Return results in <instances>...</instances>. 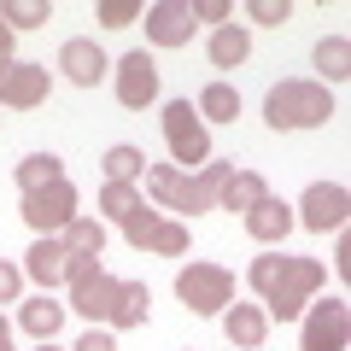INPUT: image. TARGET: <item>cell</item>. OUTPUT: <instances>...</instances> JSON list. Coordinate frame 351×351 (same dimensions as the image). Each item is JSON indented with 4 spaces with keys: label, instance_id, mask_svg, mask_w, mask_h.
<instances>
[{
    "label": "cell",
    "instance_id": "1",
    "mask_svg": "<svg viewBox=\"0 0 351 351\" xmlns=\"http://www.w3.org/2000/svg\"><path fill=\"white\" fill-rule=\"evenodd\" d=\"M252 287H258V299L269 304L263 316L293 322V316L304 311V299L322 287V263L316 258H252Z\"/></svg>",
    "mask_w": 351,
    "mask_h": 351
},
{
    "label": "cell",
    "instance_id": "2",
    "mask_svg": "<svg viewBox=\"0 0 351 351\" xmlns=\"http://www.w3.org/2000/svg\"><path fill=\"white\" fill-rule=\"evenodd\" d=\"M228 164H199L193 176H182L176 164H147V188H152V199L164 205V211H217V193H223V182H228Z\"/></svg>",
    "mask_w": 351,
    "mask_h": 351
},
{
    "label": "cell",
    "instance_id": "3",
    "mask_svg": "<svg viewBox=\"0 0 351 351\" xmlns=\"http://www.w3.org/2000/svg\"><path fill=\"white\" fill-rule=\"evenodd\" d=\"M328 117H334V100H328L322 82H276L269 100H263L269 129H322Z\"/></svg>",
    "mask_w": 351,
    "mask_h": 351
},
{
    "label": "cell",
    "instance_id": "4",
    "mask_svg": "<svg viewBox=\"0 0 351 351\" xmlns=\"http://www.w3.org/2000/svg\"><path fill=\"white\" fill-rule=\"evenodd\" d=\"M176 299L188 304V311H199V316H217V311L234 304V276L217 269V263H188L176 276Z\"/></svg>",
    "mask_w": 351,
    "mask_h": 351
},
{
    "label": "cell",
    "instance_id": "5",
    "mask_svg": "<svg viewBox=\"0 0 351 351\" xmlns=\"http://www.w3.org/2000/svg\"><path fill=\"white\" fill-rule=\"evenodd\" d=\"M164 141H170L176 164H211V135H205L199 112L188 100H170L164 106Z\"/></svg>",
    "mask_w": 351,
    "mask_h": 351
},
{
    "label": "cell",
    "instance_id": "6",
    "mask_svg": "<svg viewBox=\"0 0 351 351\" xmlns=\"http://www.w3.org/2000/svg\"><path fill=\"white\" fill-rule=\"evenodd\" d=\"M123 234L135 240L141 252H158V258H182V252H188V228L170 223V217H158V211H147V205H135V211L123 217Z\"/></svg>",
    "mask_w": 351,
    "mask_h": 351
},
{
    "label": "cell",
    "instance_id": "7",
    "mask_svg": "<svg viewBox=\"0 0 351 351\" xmlns=\"http://www.w3.org/2000/svg\"><path fill=\"white\" fill-rule=\"evenodd\" d=\"M18 211H24V223L47 240L53 228H64V223L76 217V188H71V182H47V188L24 193V205H18Z\"/></svg>",
    "mask_w": 351,
    "mask_h": 351
},
{
    "label": "cell",
    "instance_id": "8",
    "mask_svg": "<svg viewBox=\"0 0 351 351\" xmlns=\"http://www.w3.org/2000/svg\"><path fill=\"white\" fill-rule=\"evenodd\" d=\"M346 339H351V304L328 299V304H316V311L304 316L299 351H346Z\"/></svg>",
    "mask_w": 351,
    "mask_h": 351
},
{
    "label": "cell",
    "instance_id": "9",
    "mask_svg": "<svg viewBox=\"0 0 351 351\" xmlns=\"http://www.w3.org/2000/svg\"><path fill=\"white\" fill-rule=\"evenodd\" d=\"M346 211H351V193L339 188V182H316V188L299 199V217H293V223L328 234V228H346Z\"/></svg>",
    "mask_w": 351,
    "mask_h": 351
},
{
    "label": "cell",
    "instance_id": "10",
    "mask_svg": "<svg viewBox=\"0 0 351 351\" xmlns=\"http://www.w3.org/2000/svg\"><path fill=\"white\" fill-rule=\"evenodd\" d=\"M41 100H47V64H18V59L0 64V106L29 112V106H41Z\"/></svg>",
    "mask_w": 351,
    "mask_h": 351
},
{
    "label": "cell",
    "instance_id": "11",
    "mask_svg": "<svg viewBox=\"0 0 351 351\" xmlns=\"http://www.w3.org/2000/svg\"><path fill=\"white\" fill-rule=\"evenodd\" d=\"M188 36H193L188 0H152L147 6V41L152 47H188Z\"/></svg>",
    "mask_w": 351,
    "mask_h": 351
},
{
    "label": "cell",
    "instance_id": "12",
    "mask_svg": "<svg viewBox=\"0 0 351 351\" xmlns=\"http://www.w3.org/2000/svg\"><path fill=\"white\" fill-rule=\"evenodd\" d=\"M117 100H123L129 112H141V106L158 100V64H152L147 53H123V59H117Z\"/></svg>",
    "mask_w": 351,
    "mask_h": 351
},
{
    "label": "cell",
    "instance_id": "13",
    "mask_svg": "<svg viewBox=\"0 0 351 351\" xmlns=\"http://www.w3.org/2000/svg\"><path fill=\"white\" fill-rule=\"evenodd\" d=\"M117 299H123V281H112L106 269H94V276L71 281V311H82L88 322H112Z\"/></svg>",
    "mask_w": 351,
    "mask_h": 351
},
{
    "label": "cell",
    "instance_id": "14",
    "mask_svg": "<svg viewBox=\"0 0 351 351\" xmlns=\"http://www.w3.org/2000/svg\"><path fill=\"white\" fill-rule=\"evenodd\" d=\"M59 71L71 76L76 88H94L106 76V53L94 47V41H64V47H59Z\"/></svg>",
    "mask_w": 351,
    "mask_h": 351
},
{
    "label": "cell",
    "instance_id": "15",
    "mask_svg": "<svg viewBox=\"0 0 351 351\" xmlns=\"http://www.w3.org/2000/svg\"><path fill=\"white\" fill-rule=\"evenodd\" d=\"M240 223H246L252 240H287V234H293V205H281V199H269V193H263V199L252 205Z\"/></svg>",
    "mask_w": 351,
    "mask_h": 351
},
{
    "label": "cell",
    "instance_id": "16",
    "mask_svg": "<svg viewBox=\"0 0 351 351\" xmlns=\"http://www.w3.org/2000/svg\"><path fill=\"white\" fill-rule=\"evenodd\" d=\"M223 328H228V339H234L240 351H258L263 334H269V316H263L258 304H228V311H223Z\"/></svg>",
    "mask_w": 351,
    "mask_h": 351
},
{
    "label": "cell",
    "instance_id": "17",
    "mask_svg": "<svg viewBox=\"0 0 351 351\" xmlns=\"http://www.w3.org/2000/svg\"><path fill=\"white\" fill-rule=\"evenodd\" d=\"M24 269L41 281V287H59L64 269H71V252H64V240H36V246H29V263H24Z\"/></svg>",
    "mask_w": 351,
    "mask_h": 351
},
{
    "label": "cell",
    "instance_id": "18",
    "mask_svg": "<svg viewBox=\"0 0 351 351\" xmlns=\"http://www.w3.org/2000/svg\"><path fill=\"white\" fill-rule=\"evenodd\" d=\"M263 193H269V188H263V176H252V170H234V176L223 182V193H217V205H223V211H240V217H246L252 205L263 199Z\"/></svg>",
    "mask_w": 351,
    "mask_h": 351
},
{
    "label": "cell",
    "instance_id": "19",
    "mask_svg": "<svg viewBox=\"0 0 351 351\" xmlns=\"http://www.w3.org/2000/svg\"><path fill=\"white\" fill-rule=\"evenodd\" d=\"M246 53H252V36H246L240 24H223V29L211 36V64H217V71H234Z\"/></svg>",
    "mask_w": 351,
    "mask_h": 351
},
{
    "label": "cell",
    "instance_id": "20",
    "mask_svg": "<svg viewBox=\"0 0 351 351\" xmlns=\"http://www.w3.org/2000/svg\"><path fill=\"white\" fill-rule=\"evenodd\" d=\"M64 252H71V258H100L106 252V228L88 223V217H71V223H64Z\"/></svg>",
    "mask_w": 351,
    "mask_h": 351
},
{
    "label": "cell",
    "instance_id": "21",
    "mask_svg": "<svg viewBox=\"0 0 351 351\" xmlns=\"http://www.w3.org/2000/svg\"><path fill=\"white\" fill-rule=\"evenodd\" d=\"M47 182H64V164L53 158V152H29V158L18 164V188L36 193V188H47Z\"/></svg>",
    "mask_w": 351,
    "mask_h": 351
},
{
    "label": "cell",
    "instance_id": "22",
    "mask_svg": "<svg viewBox=\"0 0 351 351\" xmlns=\"http://www.w3.org/2000/svg\"><path fill=\"white\" fill-rule=\"evenodd\" d=\"M316 71H322L328 82H346V76H351V41L346 36H328L322 47H316Z\"/></svg>",
    "mask_w": 351,
    "mask_h": 351
},
{
    "label": "cell",
    "instance_id": "23",
    "mask_svg": "<svg viewBox=\"0 0 351 351\" xmlns=\"http://www.w3.org/2000/svg\"><path fill=\"white\" fill-rule=\"evenodd\" d=\"M59 322H64V304H53L47 293L24 304V328H29L36 339H53V334H59Z\"/></svg>",
    "mask_w": 351,
    "mask_h": 351
},
{
    "label": "cell",
    "instance_id": "24",
    "mask_svg": "<svg viewBox=\"0 0 351 351\" xmlns=\"http://www.w3.org/2000/svg\"><path fill=\"white\" fill-rule=\"evenodd\" d=\"M147 304H152V293L141 287V281H123V299H117V311H112V328H141L147 322Z\"/></svg>",
    "mask_w": 351,
    "mask_h": 351
},
{
    "label": "cell",
    "instance_id": "25",
    "mask_svg": "<svg viewBox=\"0 0 351 351\" xmlns=\"http://www.w3.org/2000/svg\"><path fill=\"white\" fill-rule=\"evenodd\" d=\"M199 112L211 117V123H234V117H240V94H234L228 82H211V88L199 94Z\"/></svg>",
    "mask_w": 351,
    "mask_h": 351
},
{
    "label": "cell",
    "instance_id": "26",
    "mask_svg": "<svg viewBox=\"0 0 351 351\" xmlns=\"http://www.w3.org/2000/svg\"><path fill=\"white\" fill-rule=\"evenodd\" d=\"M135 176H147V152L141 147H112L106 152V182H135Z\"/></svg>",
    "mask_w": 351,
    "mask_h": 351
},
{
    "label": "cell",
    "instance_id": "27",
    "mask_svg": "<svg viewBox=\"0 0 351 351\" xmlns=\"http://www.w3.org/2000/svg\"><path fill=\"white\" fill-rule=\"evenodd\" d=\"M100 205H106V211L117 217V223H123V217H129V211H135V205H141V193H135V182H106Z\"/></svg>",
    "mask_w": 351,
    "mask_h": 351
},
{
    "label": "cell",
    "instance_id": "28",
    "mask_svg": "<svg viewBox=\"0 0 351 351\" xmlns=\"http://www.w3.org/2000/svg\"><path fill=\"white\" fill-rule=\"evenodd\" d=\"M0 12H6V24H47V0H6V6H0Z\"/></svg>",
    "mask_w": 351,
    "mask_h": 351
},
{
    "label": "cell",
    "instance_id": "29",
    "mask_svg": "<svg viewBox=\"0 0 351 351\" xmlns=\"http://www.w3.org/2000/svg\"><path fill=\"white\" fill-rule=\"evenodd\" d=\"M135 18H141V0H100V24L123 29V24H135Z\"/></svg>",
    "mask_w": 351,
    "mask_h": 351
},
{
    "label": "cell",
    "instance_id": "30",
    "mask_svg": "<svg viewBox=\"0 0 351 351\" xmlns=\"http://www.w3.org/2000/svg\"><path fill=\"white\" fill-rule=\"evenodd\" d=\"M246 12L252 18H258V24H287V18H293V6H287V0H252V6H246Z\"/></svg>",
    "mask_w": 351,
    "mask_h": 351
},
{
    "label": "cell",
    "instance_id": "31",
    "mask_svg": "<svg viewBox=\"0 0 351 351\" xmlns=\"http://www.w3.org/2000/svg\"><path fill=\"white\" fill-rule=\"evenodd\" d=\"M76 351H117V339H112V334H100V328H88V334L76 339Z\"/></svg>",
    "mask_w": 351,
    "mask_h": 351
},
{
    "label": "cell",
    "instance_id": "32",
    "mask_svg": "<svg viewBox=\"0 0 351 351\" xmlns=\"http://www.w3.org/2000/svg\"><path fill=\"white\" fill-rule=\"evenodd\" d=\"M193 18H205V24H223V18H228V0H199V6H193Z\"/></svg>",
    "mask_w": 351,
    "mask_h": 351
},
{
    "label": "cell",
    "instance_id": "33",
    "mask_svg": "<svg viewBox=\"0 0 351 351\" xmlns=\"http://www.w3.org/2000/svg\"><path fill=\"white\" fill-rule=\"evenodd\" d=\"M6 299H18V269H12V263H0V304H6Z\"/></svg>",
    "mask_w": 351,
    "mask_h": 351
},
{
    "label": "cell",
    "instance_id": "34",
    "mask_svg": "<svg viewBox=\"0 0 351 351\" xmlns=\"http://www.w3.org/2000/svg\"><path fill=\"white\" fill-rule=\"evenodd\" d=\"M12 59V24H6V12H0V64Z\"/></svg>",
    "mask_w": 351,
    "mask_h": 351
},
{
    "label": "cell",
    "instance_id": "35",
    "mask_svg": "<svg viewBox=\"0 0 351 351\" xmlns=\"http://www.w3.org/2000/svg\"><path fill=\"white\" fill-rule=\"evenodd\" d=\"M334 263H339V276H351V240L339 234V252H334Z\"/></svg>",
    "mask_w": 351,
    "mask_h": 351
},
{
    "label": "cell",
    "instance_id": "36",
    "mask_svg": "<svg viewBox=\"0 0 351 351\" xmlns=\"http://www.w3.org/2000/svg\"><path fill=\"white\" fill-rule=\"evenodd\" d=\"M6 346H12V339H6V322H0V351H6Z\"/></svg>",
    "mask_w": 351,
    "mask_h": 351
},
{
    "label": "cell",
    "instance_id": "37",
    "mask_svg": "<svg viewBox=\"0 0 351 351\" xmlns=\"http://www.w3.org/2000/svg\"><path fill=\"white\" fill-rule=\"evenodd\" d=\"M41 351H59V346H53V339H41Z\"/></svg>",
    "mask_w": 351,
    "mask_h": 351
},
{
    "label": "cell",
    "instance_id": "38",
    "mask_svg": "<svg viewBox=\"0 0 351 351\" xmlns=\"http://www.w3.org/2000/svg\"><path fill=\"white\" fill-rule=\"evenodd\" d=\"M6 351H12V346H6Z\"/></svg>",
    "mask_w": 351,
    "mask_h": 351
}]
</instances>
